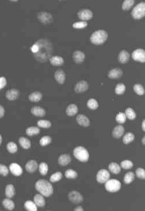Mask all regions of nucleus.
<instances>
[{
  "mask_svg": "<svg viewBox=\"0 0 145 211\" xmlns=\"http://www.w3.org/2000/svg\"><path fill=\"white\" fill-rule=\"evenodd\" d=\"M71 158L68 154H62L58 158V163L62 166H65L70 163Z\"/></svg>",
  "mask_w": 145,
  "mask_h": 211,
  "instance_id": "obj_20",
  "label": "nucleus"
},
{
  "mask_svg": "<svg viewBox=\"0 0 145 211\" xmlns=\"http://www.w3.org/2000/svg\"><path fill=\"white\" fill-rule=\"evenodd\" d=\"M105 187L108 192H117L121 188V183L117 180L109 179L105 182Z\"/></svg>",
  "mask_w": 145,
  "mask_h": 211,
  "instance_id": "obj_5",
  "label": "nucleus"
},
{
  "mask_svg": "<svg viewBox=\"0 0 145 211\" xmlns=\"http://www.w3.org/2000/svg\"><path fill=\"white\" fill-rule=\"evenodd\" d=\"M135 179V174L132 172H129L126 174L124 177V182L126 184H130Z\"/></svg>",
  "mask_w": 145,
  "mask_h": 211,
  "instance_id": "obj_34",
  "label": "nucleus"
},
{
  "mask_svg": "<svg viewBox=\"0 0 145 211\" xmlns=\"http://www.w3.org/2000/svg\"><path fill=\"white\" fill-rule=\"evenodd\" d=\"M62 178V174L61 172H56L52 174L50 178V180L52 182H55L60 181Z\"/></svg>",
  "mask_w": 145,
  "mask_h": 211,
  "instance_id": "obj_41",
  "label": "nucleus"
},
{
  "mask_svg": "<svg viewBox=\"0 0 145 211\" xmlns=\"http://www.w3.org/2000/svg\"><path fill=\"white\" fill-rule=\"evenodd\" d=\"M33 202L38 207H43L46 204V201L44 197L41 194H36L33 198Z\"/></svg>",
  "mask_w": 145,
  "mask_h": 211,
  "instance_id": "obj_22",
  "label": "nucleus"
},
{
  "mask_svg": "<svg viewBox=\"0 0 145 211\" xmlns=\"http://www.w3.org/2000/svg\"><path fill=\"white\" fill-rule=\"evenodd\" d=\"M85 55L84 53L80 50H76L73 54V60L77 63H80L84 61Z\"/></svg>",
  "mask_w": 145,
  "mask_h": 211,
  "instance_id": "obj_18",
  "label": "nucleus"
},
{
  "mask_svg": "<svg viewBox=\"0 0 145 211\" xmlns=\"http://www.w3.org/2000/svg\"><path fill=\"white\" fill-rule=\"evenodd\" d=\"M37 125L38 127L41 128H48L52 126V123L48 120H40L37 122Z\"/></svg>",
  "mask_w": 145,
  "mask_h": 211,
  "instance_id": "obj_38",
  "label": "nucleus"
},
{
  "mask_svg": "<svg viewBox=\"0 0 145 211\" xmlns=\"http://www.w3.org/2000/svg\"><path fill=\"white\" fill-rule=\"evenodd\" d=\"M19 142L20 146L24 149H29L31 147V143L29 139L25 137H20L19 139Z\"/></svg>",
  "mask_w": 145,
  "mask_h": 211,
  "instance_id": "obj_28",
  "label": "nucleus"
},
{
  "mask_svg": "<svg viewBox=\"0 0 145 211\" xmlns=\"http://www.w3.org/2000/svg\"><path fill=\"white\" fill-rule=\"evenodd\" d=\"M145 120H143V122H142V130H143V131H145Z\"/></svg>",
  "mask_w": 145,
  "mask_h": 211,
  "instance_id": "obj_54",
  "label": "nucleus"
},
{
  "mask_svg": "<svg viewBox=\"0 0 145 211\" xmlns=\"http://www.w3.org/2000/svg\"><path fill=\"white\" fill-rule=\"evenodd\" d=\"M54 78L59 84H63L65 81V72L62 70H58L54 73Z\"/></svg>",
  "mask_w": 145,
  "mask_h": 211,
  "instance_id": "obj_19",
  "label": "nucleus"
},
{
  "mask_svg": "<svg viewBox=\"0 0 145 211\" xmlns=\"http://www.w3.org/2000/svg\"><path fill=\"white\" fill-rule=\"evenodd\" d=\"M2 205L9 211H12L14 208V203L10 198H5L2 201Z\"/></svg>",
  "mask_w": 145,
  "mask_h": 211,
  "instance_id": "obj_29",
  "label": "nucleus"
},
{
  "mask_svg": "<svg viewBox=\"0 0 145 211\" xmlns=\"http://www.w3.org/2000/svg\"><path fill=\"white\" fill-rule=\"evenodd\" d=\"M5 196L8 198H12L13 197H14V194H15V189H14V186L12 184L8 185L5 188Z\"/></svg>",
  "mask_w": 145,
  "mask_h": 211,
  "instance_id": "obj_25",
  "label": "nucleus"
},
{
  "mask_svg": "<svg viewBox=\"0 0 145 211\" xmlns=\"http://www.w3.org/2000/svg\"><path fill=\"white\" fill-rule=\"evenodd\" d=\"M24 207L27 211H36L38 210L37 205L35 204V203L30 200L27 201L25 202Z\"/></svg>",
  "mask_w": 145,
  "mask_h": 211,
  "instance_id": "obj_30",
  "label": "nucleus"
},
{
  "mask_svg": "<svg viewBox=\"0 0 145 211\" xmlns=\"http://www.w3.org/2000/svg\"><path fill=\"white\" fill-rule=\"evenodd\" d=\"M73 155L76 158L82 162H86L89 159V155L88 150L82 146L75 147L73 151Z\"/></svg>",
  "mask_w": 145,
  "mask_h": 211,
  "instance_id": "obj_3",
  "label": "nucleus"
},
{
  "mask_svg": "<svg viewBox=\"0 0 145 211\" xmlns=\"http://www.w3.org/2000/svg\"><path fill=\"white\" fill-rule=\"evenodd\" d=\"M5 114V109L2 106H0V118L2 117Z\"/></svg>",
  "mask_w": 145,
  "mask_h": 211,
  "instance_id": "obj_52",
  "label": "nucleus"
},
{
  "mask_svg": "<svg viewBox=\"0 0 145 211\" xmlns=\"http://www.w3.org/2000/svg\"><path fill=\"white\" fill-rule=\"evenodd\" d=\"M89 88L88 83L85 81H81L77 83L74 87V91L77 93H83Z\"/></svg>",
  "mask_w": 145,
  "mask_h": 211,
  "instance_id": "obj_11",
  "label": "nucleus"
},
{
  "mask_svg": "<svg viewBox=\"0 0 145 211\" xmlns=\"http://www.w3.org/2000/svg\"><path fill=\"white\" fill-rule=\"evenodd\" d=\"M136 175L140 179L144 180L145 178V170L142 168H138L135 171Z\"/></svg>",
  "mask_w": 145,
  "mask_h": 211,
  "instance_id": "obj_50",
  "label": "nucleus"
},
{
  "mask_svg": "<svg viewBox=\"0 0 145 211\" xmlns=\"http://www.w3.org/2000/svg\"><path fill=\"white\" fill-rule=\"evenodd\" d=\"M68 198L73 204H77L82 202L84 198L81 193L77 191H71L68 194Z\"/></svg>",
  "mask_w": 145,
  "mask_h": 211,
  "instance_id": "obj_7",
  "label": "nucleus"
},
{
  "mask_svg": "<svg viewBox=\"0 0 145 211\" xmlns=\"http://www.w3.org/2000/svg\"><path fill=\"white\" fill-rule=\"evenodd\" d=\"M2 136L1 135H0V145L2 143Z\"/></svg>",
  "mask_w": 145,
  "mask_h": 211,
  "instance_id": "obj_55",
  "label": "nucleus"
},
{
  "mask_svg": "<svg viewBox=\"0 0 145 211\" xmlns=\"http://www.w3.org/2000/svg\"><path fill=\"white\" fill-rule=\"evenodd\" d=\"M145 136H143V139H142V143H143V144H145Z\"/></svg>",
  "mask_w": 145,
  "mask_h": 211,
  "instance_id": "obj_56",
  "label": "nucleus"
},
{
  "mask_svg": "<svg viewBox=\"0 0 145 211\" xmlns=\"http://www.w3.org/2000/svg\"><path fill=\"white\" fill-rule=\"evenodd\" d=\"M77 15L79 19L85 21V20L90 19L93 17V12L89 9L85 8L78 11L77 13Z\"/></svg>",
  "mask_w": 145,
  "mask_h": 211,
  "instance_id": "obj_9",
  "label": "nucleus"
},
{
  "mask_svg": "<svg viewBox=\"0 0 145 211\" xmlns=\"http://www.w3.org/2000/svg\"><path fill=\"white\" fill-rule=\"evenodd\" d=\"M134 91L138 95H143L145 94V89L140 84H135L134 86Z\"/></svg>",
  "mask_w": 145,
  "mask_h": 211,
  "instance_id": "obj_43",
  "label": "nucleus"
},
{
  "mask_svg": "<svg viewBox=\"0 0 145 211\" xmlns=\"http://www.w3.org/2000/svg\"><path fill=\"white\" fill-rule=\"evenodd\" d=\"M40 130L37 127H30L26 129V134L29 136H32L40 133Z\"/></svg>",
  "mask_w": 145,
  "mask_h": 211,
  "instance_id": "obj_31",
  "label": "nucleus"
},
{
  "mask_svg": "<svg viewBox=\"0 0 145 211\" xmlns=\"http://www.w3.org/2000/svg\"><path fill=\"white\" fill-rule=\"evenodd\" d=\"M48 167L47 163L45 162H42L39 165V172L43 176H45L48 173Z\"/></svg>",
  "mask_w": 145,
  "mask_h": 211,
  "instance_id": "obj_37",
  "label": "nucleus"
},
{
  "mask_svg": "<svg viewBox=\"0 0 145 211\" xmlns=\"http://www.w3.org/2000/svg\"><path fill=\"white\" fill-rule=\"evenodd\" d=\"M42 98V94L40 91H36L32 93L28 96L29 100L32 102H38Z\"/></svg>",
  "mask_w": 145,
  "mask_h": 211,
  "instance_id": "obj_26",
  "label": "nucleus"
},
{
  "mask_svg": "<svg viewBox=\"0 0 145 211\" xmlns=\"http://www.w3.org/2000/svg\"><path fill=\"white\" fill-rule=\"evenodd\" d=\"M76 121L78 124L83 127H88L90 125V121L88 117L82 114H80L77 116Z\"/></svg>",
  "mask_w": 145,
  "mask_h": 211,
  "instance_id": "obj_14",
  "label": "nucleus"
},
{
  "mask_svg": "<svg viewBox=\"0 0 145 211\" xmlns=\"http://www.w3.org/2000/svg\"><path fill=\"white\" fill-rule=\"evenodd\" d=\"M7 81L5 77H0V90L3 89L6 85Z\"/></svg>",
  "mask_w": 145,
  "mask_h": 211,
  "instance_id": "obj_51",
  "label": "nucleus"
},
{
  "mask_svg": "<svg viewBox=\"0 0 145 211\" xmlns=\"http://www.w3.org/2000/svg\"><path fill=\"white\" fill-rule=\"evenodd\" d=\"M9 168L6 166L0 164V174L3 176H7L9 174Z\"/></svg>",
  "mask_w": 145,
  "mask_h": 211,
  "instance_id": "obj_49",
  "label": "nucleus"
},
{
  "mask_svg": "<svg viewBox=\"0 0 145 211\" xmlns=\"http://www.w3.org/2000/svg\"><path fill=\"white\" fill-rule=\"evenodd\" d=\"M50 61L54 66H61L64 63V59L59 56H53L50 59Z\"/></svg>",
  "mask_w": 145,
  "mask_h": 211,
  "instance_id": "obj_27",
  "label": "nucleus"
},
{
  "mask_svg": "<svg viewBox=\"0 0 145 211\" xmlns=\"http://www.w3.org/2000/svg\"><path fill=\"white\" fill-rule=\"evenodd\" d=\"M19 94H20V93L18 90L16 89H12L8 90L6 92L5 96L8 100L13 101V100H16L19 97Z\"/></svg>",
  "mask_w": 145,
  "mask_h": 211,
  "instance_id": "obj_13",
  "label": "nucleus"
},
{
  "mask_svg": "<svg viewBox=\"0 0 145 211\" xmlns=\"http://www.w3.org/2000/svg\"><path fill=\"white\" fill-rule=\"evenodd\" d=\"M10 170L15 176H20L23 173L22 168L19 164L16 163H12L10 165Z\"/></svg>",
  "mask_w": 145,
  "mask_h": 211,
  "instance_id": "obj_12",
  "label": "nucleus"
},
{
  "mask_svg": "<svg viewBox=\"0 0 145 211\" xmlns=\"http://www.w3.org/2000/svg\"><path fill=\"white\" fill-rule=\"evenodd\" d=\"M132 58L136 61L145 62V51L143 49L138 48L135 50L132 53Z\"/></svg>",
  "mask_w": 145,
  "mask_h": 211,
  "instance_id": "obj_6",
  "label": "nucleus"
},
{
  "mask_svg": "<svg viewBox=\"0 0 145 211\" xmlns=\"http://www.w3.org/2000/svg\"><path fill=\"white\" fill-rule=\"evenodd\" d=\"M88 25V23L85 21H77L74 23L73 24V27L77 29H81L85 28Z\"/></svg>",
  "mask_w": 145,
  "mask_h": 211,
  "instance_id": "obj_48",
  "label": "nucleus"
},
{
  "mask_svg": "<svg viewBox=\"0 0 145 211\" xmlns=\"http://www.w3.org/2000/svg\"><path fill=\"white\" fill-rule=\"evenodd\" d=\"M35 188L43 196L50 197L53 194L52 184L46 180H39L35 183Z\"/></svg>",
  "mask_w": 145,
  "mask_h": 211,
  "instance_id": "obj_1",
  "label": "nucleus"
},
{
  "mask_svg": "<svg viewBox=\"0 0 145 211\" xmlns=\"http://www.w3.org/2000/svg\"><path fill=\"white\" fill-rule=\"evenodd\" d=\"M38 19L42 23L44 24H48L52 22V15L46 12H42L39 13L38 15Z\"/></svg>",
  "mask_w": 145,
  "mask_h": 211,
  "instance_id": "obj_10",
  "label": "nucleus"
},
{
  "mask_svg": "<svg viewBox=\"0 0 145 211\" xmlns=\"http://www.w3.org/2000/svg\"><path fill=\"white\" fill-rule=\"evenodd\" d=\"M130 56V55L128 52H127L125 50H123L119 54L118 61L122 63H126L129 60Z\"/></svg>",
  "mask_w": 145,
  "mask_h": 211,
  "instance_id": "obj_21",
  "label": "nucleus"
},
{
  "mask_svg": "<svg viewBox=\"0 0 145 211\" xmlns=\"http://www.w3.org/2000/svg\"><path fill=\"white\" fill-rule=\"evenodd\" d=\"M126 120V116L124 113L120 112L116 116V121L119 124H123Z\"/></svg>",
  "mask_w": 145,
  "mask_h": 211,
  "instance_id": "obj_45",
  "label": "nucleus"
},
{
  "mask_svg": "<svg viewBox=\"0 0 145 211\" xmlns=\"http://www.w3.org/2000/svg\"><path fill=\"white\" fill-rule=\"evenodd\" d=\"M145 15V4L144 2L136 5L131 12V15L135 19H140Z\"/></svg>",
  "mask_w": 145,
  "mask_h": 211,
  "instance_id": "obj_4",
  "label": "nucleus"
},
{
  "mask_svg": "<svg viewBox=\"0 0 145 211\" xmlns=\"http://www.w3.org/2000/svg\"><path fill=\"white\" fill-rule=\"evenodd\" d=\"M88 107L91 109H96L98 108V104L97 101L94 98H90L87 102Z\"/></svg>",
  "mask_w": 145,
  "mask_h": 211,
  "instance_id": "obj_40",
  "label": "nucleus"
},
{
  "mask_svg": "<svg viewBox=\"0 0 145 211\" xmlns=\"http://www.w3.org/2000/svg\"><path fill=\"white\" fill-rule=\"evenodd\" d=\"M75 211H84V209L81 206H77L76 208H75L74 209Z\"/></svg>",
  "mask_w": 145,
  "mask_h": 211,
  "instance_id": "obj_53",
  "label": "nucleus"
},
{
  "mask_svg": "<svg viewBox=\"0 0 145 211\" xmlns=\"http://www.w3.org/2000/svg\"><path fill=\"white\" fill-rule=\"evenodd\" d=\"M7 150L10 152V153H16L17 151V146L14 142H10L6 146Z\"/></svg>",
  "mask_w": 145,
  "mask_h": 211,
  "instance_id": "obj_36",
  "label": "nucleus"
},
{
  "mask_svg": "<svg viewBox=\"0 0 145 211\" xmlns=\"http://www.w3.org/2000/svg\"><path fill=\"white\" fill-rule=\"evenodd\" d=\"M134 4V0H125L122 4V8L123 10H128L130 9Z\"/></svg>",
  "mask_w": 145,
  "mask_h": 211,
  "instance_id": "obj_42",
  "label": "nucleus"
},
{
  "mask_svg": "<svg viewBox=\"0 0 145 211\" xmlns=\"http://www.w3.org/2000/svg\"><path fill=\"white\" fill-rule=\"evenodd\" d=\"M109 170L111 171V172L113 173V174H117L120 172L121 171V168L120 166L116 163L115 162H113V163H110L109 165Z\"/></svg>",
  "mask_w": 145,
  "mask_h": 211,
  "instance_id": "obj_32",
  "label": "nucleus"
},
{
  "mask_svg": "<svg viewBox=\"0 0 145 211\" xmlns=\"http://www.w3.org/2000/svg\"><path fill=\"white\" fill-rule=\"evenodd\" d=\"M125 91H126V86L123 83H121L117 84L115 90V93L117 94H122L124 93Z\"/></svg>",
  "mask_w": 145,
  "mask_h": 211,
  "instance_id": "obj_44",
  "label": "nucleus"
},
{
  "mask_svg": "<svg viewBox=\"0 0 145 211\" xmlns=\"http://www.w3.org/2000/svg\"><path fill=\"white\" fill-rule=\"evenodd\" d=\"M120 166L124 169H130L133 167L134 164L130 160H124L121 162Z\"/></svg>",
  "mask_w": 145,
  "mask_h": 211,
  "instance_id": "obj_47",
  "label": "nucleus"
},
{
  "mask_svg": "<svg viewBox=\"0 0 145 211\" xmlns=\"http://www.w3.org/2000/svg\"><path fill=\"white\" fill-rule=\"evenodd\" d=\"M134 138H135V136L132 132H127L123 136V142L124 144H129L134 140Z\"/></svg>",
  "mask_w": 145,
  "mask_h": 211,
  "instance_id": "obj_33",
  "label": "nucleus"
},
{
  "mask_svg": "<svg viewBox=\"0 0 145 211\" xmlns=\"http://www.w3.org/2000/svg\"><path fill=\"white\" fill-rule=\"evenodd\" d=\"M78 111V109L77 106L75 104H72L67 107L66 112V114L69 116H73L76 115Z\"/></svg>",
  "mask_w": 145,
  "mask_h": 211,
  "instance_id": "obj_24",
  "label": "nucleus"
},
{
  "mask_svg": "<svg viewBox=\"0 0 145 211\" xmlns=\"http://www.w3.org/2000/svg\"><path fill=\"white\" fill-rule=\"evenodd\" d=\"M123 75V71L120 68H113L111 69L108 74L109 78L111 79H117Z\"/></svg>",
  "mask_w": 145,
  "mask_h": 211,
  "instance_id": "obj_15",
  "label": "nucleus"
},
{
  "mask_svg": "<svg viewBox=\"0 0 145 211\" xmlns=\"http://www.w3.org/2000/svg\"><path fill=\"white\" fill-rule=\"evenodd\" d=\"M125 115L130 120H134L136 117V113L134 109L131 108H128L125 110Z\"/></svg>",
  "mask_w": 145,
  "mask_h": 211,
  "instance_id": "obj_35",
  "label": "nucleus"
},
{
  "mask_svg": "<svg viewBox=\"0 0 145 211\" xmlns=\"http://www.w3.org/2000/svg\"><path fill=\"white\" fill-rule=\"evenodd\" d=\"M107 38V32L103 29H99L91 35L90 40L92 43L95 44H101L104 43Z\"/></svg>",
  "mask_w": 145,
  "mask_h": 211,
  "instance_id": "obj_2",
  "label": "nucleus"
},
{
  "mask_svg": "<svg viewBox=\"0 0 145 211\" xmlns=\"http://www.w3.org/2000/svg\"><path fill=\"white\" fill-rule=\"evenodd\" d=\"M33 115L37 117H43L46 115V110L40 106H34L31 110Z\"/></svg>",
  "mask_w": 145,
  "mask_h": 211,
  "instance_id": "obj_23",
  "label": "nucleus"
},
{
  "mask_svg": "<svg viewBox=\"0 0 145 211\" xmlns=\"http://www.w3.org/2000/svg\"><path fill=\"white\" fill-rule=\"evenodd\" d=\"M66 177L69 179H74L77 177V173L72 169H68L67 170L65 173Z\"/></svg>",
  "mask_w": 145,
  "mask_h": 211,
  "instance_id": "obj_39",
  "label": "nucleus"
},
{
  "mask_svg": "<svg viewBox=\"0 0 145 211\" xmlns=\"http://www.w3.org/2000/svg\"><path fill=\"white\" fill-rule=\"evenodd\" d=\"M52 142V138L49 136H44L40 140V144L42 146H46Z\"/></svg>",
  "mask_w": 145,
  "mask_h": 211,
  "instance_id": "obj_46",
  "label": "nucleus"
},
{
  "mask_svg": "<svg viewBox=\"0 0 145 211\" xmlns=\"http://www.w3.org/2000/svg\"><path fill=\"white\" fill-rule=\"evenodd\" d=\"M38 168V163L35 160H31L25 165V169L29 173H34L36 172Z\"/></svg>",
  "mask_w": 145,
  "mask_h": 211,
  "instance_id": "obj_17",
  "label": "nucleus"
},
{
  "mask_svg": "<svg viewBox=\"0 0 145 211\" xmlns=\"http://www.w3.org/2000/svg\"><path fill=\"white\" fill-rule=\"evenodd\" d=\"M124 132V128L122 125H118L116 126L113 131V136L116 139L121 138Z\"/></svg>",
  "mask_w": 145,
  "mask_h": 211,
  "instance_id": "obj_16",
  "label": "nucleus"
},
{
  "mask_svg": "<svg viewBox=\"0 0 145 211\" xmlns=\"http://www.w3.org/2000/svg\"><path fill=\"white\" fill-rule=\"evenodd\" d=\"M110 178L109 172L105 169L100 170L96 176V179L97 182L100 183H105Z\"/></svg>",
  "mask_w": 145,
  "mask_h": 211,
  "instance_id": "obj_8",
  "label": "nucleus"
}]
</instances>
